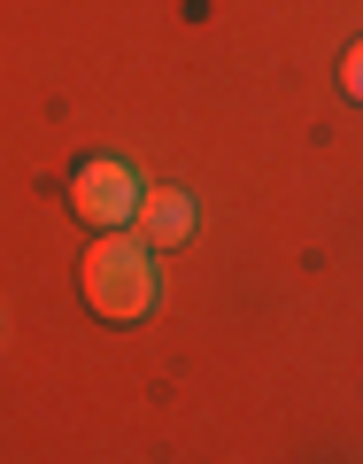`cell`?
<instances>
[{
  "label": "cell",
  "instance_id": "cell-2",
  "mask_svg": "<svg viewBox=\"0 0 363 464\" xmlns=\"http://www.w3.org/2000/svg\"><path fill=\"white\" fill-rule=\"evenodd\" d=\"M139 179H132V163H116V155H93V163L70 179V209L85 217V225H100V232H116V225H132L139 217Z\"/></svg>",
  "mask_w": 363,
  "mask_h": 464
},
{
  "label": "cell",
  "instance_id": "cell-4",
  "mask_svg": "<svg viewBox=\"0 0 363 464\" xmlns=\"http://www.w3.org/2000/svg\"><path fill=\"white\" fill-rule=\"evenodd\" d=\"M340 85H348V93L363 101V39H356V47H348V63H340Z\"/></svg>",
  "mask_w": 363,
  "mask_h": 464
},
{
  "label": "cell",
  "instance_id": "cell-1",
  "mask_svg": "<svg viewBox=\"0 0 363 464\" xmlns=\"http://www.w3.org/2000/svg\"><path fill=\"white\" fill-rule=\"evenodd\" d=\"M85 302H93L109 325H132V317L155 310V264H148V240L116 225L100 232V248L85 256Z\"/></svg>",
  "mask_w": 363,
  "mask_h": 464
},
{
  "label": "cell",
  "instance_id": "cell-3",
  "mask_svg": "<svg viewBox=\"0 0 363 464\" xmlns=\"http://www.w3.org/2000/svg\"><path fill=\"white\" fill-rule=\"evenodd\" d=\"M139 232H148V248H178L186 232H194V201L186 194H148L139 201Z\"/></svg>",
  "mask_w": 363,
  "mask_h": 464
}]
</instances>
